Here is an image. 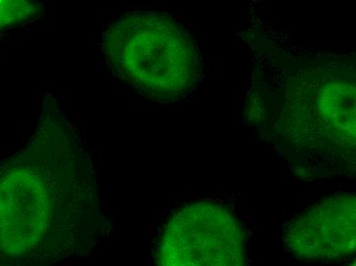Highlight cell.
<instances>
[{"mask_svg": "<svg viewBox=\"0 0 356 266\" xmlns=\"http://www.w3.org/2000/svg\"><path fill=\"white\" fill-rule=\"evenodd\" d=\"M110 229L83 138L47 95L29 142L0 166V265L88 254Z\"/></svg>", "mask_w": 356, "mask_h": 266, "instance_id": "cell-1", "label": "cell"}, {"mask_svg": "<svg viewBox=\"0 0 356 266\" xmlns=\"http://www.w3.org/2000/svg\"><path fill=\"white\" fill-rule=\"evenodd\" d=\"M40 10L37 0H0V33L35 18Z\"/></svg>", "mask_w": 356, "mask_h": 266, "instance_id": "cell-5", "label": "cell"}, {"mask_svg": "<svg viewBox=\"0 0 356 266\" xmlns=\"http://www.w3.org/2000/svg\"><path fill=\"white\" fill-rule=\"evenodd\" d=\"M244 228L225 207L196 202L178 209L161 235L156 263L165 266H238L246 261Z\"/></svg>", "mask_w": 356, "mask_h": 266, "instance_id": "cell-3", "label": "cell"}, {"mask_svg": "<svg viewBox=\"0 0 356 266\" xmlns=\"http://www.w3.org/2000/svg\"><path fill=\"white\" fill-rule=\"evenodd\" d=\"M101 47L111 71L149 101H180L199 82L196 42L165 13H125L103 32Z\"/></svg>", "mask_w": 356, "mask_h": 266, "instance_id": "cell-2", "label": "cell"}, {"mask_svg": "<svg viewBox=\"0 0 356 266\" xmlns=\"http://www.w3.org/2000/svg\"><path fill=\"white\" fill-rule=\"evenodd\" d=\"M355 197L343 194L321 201L294 220L286 246L303 260L334 261L355 252Z\"/></svg>", "mask_w": 356, "mask_h": 266, "instance_id": "cell-4", "label": "cell"}]
</instances>
